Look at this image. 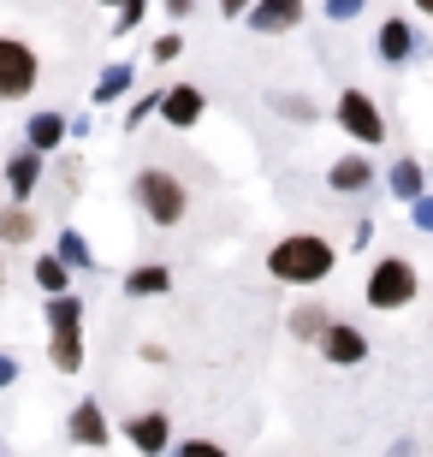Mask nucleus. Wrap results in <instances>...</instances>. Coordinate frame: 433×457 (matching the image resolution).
<instances>
[{"label":"nucleus","instance_id":"aec40b11","mask_svg":"<svg viewBox=\"0 0 433 457\" xmlns=\"http://www.w3.org/2000/svg\"><path fill=\"white\" fill-rule=\"evenodd\" d=\"M36 286L60 297V291H66V262H60V255H36Z\"/></svg>","mask_w":433,"mask_h":457},{"label":"nucleus","instance_id":"f704fd0d","mask_svg":"<svg viewBox=\"0 0 433 457\" xmlns=\"http://www.w3.org/2000/svg\"><path fill=\"white\" fill-rule=\"evenodd\" d=\"M0 279H6V273H0Z\"/></svg>","mask_w":433,"mask_h":457},{"label":"nucleus","instance_id":"4be33fe9","mask_svg":"<svg viewBox=\"0 0 433 457\" xmlns=\"http://www.w3.org/2000/svg\"><path fill=\"white\" fill-rule=\"evenodd\" d=\"M60 262H66V268H89L96 255H89V244L78 232H60Z\"/></svg>","mask_w":433,"mask_h":457},{"label":"nucleus","instance_id":"393cba45","mask_svg":"<svg viewBox=\"0 0 433 457\" xmlns=\"http://www.w3.org/2000/svg\"><path fill=\"white\" fill-rule=\"evenodd\" d=\"M279 113L285 119H315V107L303 102V96H279Z\"/></svg>","mask_w":433,"mask_h":457},{"label":"nucleus","instance_id":"dca6fc26","mask_svg":"<svg viewBox=\"0 0 433 457\" xmlns=\"http://www.w3.org/2000/svg\"><path fill=\"white\" fill-rule=\"evenodd\" d=\"M30 237H36L30 208H6V214H0V244H30Z\"/></svg>","mask_w":433,"mask_h":457},{"label":"nucleus","instance_id":"6ab92c4d","mask_svg":"<svg viewBox=\"0 0 433 457\" xmlns=\"http://www.w3.org/2000/svg\"><path fill=\"white\" fill-rule=\"evenodd\" d=\"M167 286H172V273H167V268H137L131 279H125V291H131V297H161Z\"/></svg>","mask_w":433,"mask_h":457},{"label":"nucleus","instance_id":"cd10ccee","mask_svg":"<svg viewBox=\"0 0 433 457\" xmlns=\"http://www.w3.org/2000/svg\"><path fill=\"white\" fill-rule=\"evenodd\" d=\"M179 457H226L214 440H190V445H179Z\"/></svg>","mask_w":433,"mask_h":457},{"label":"nucleus","instance_id":"9d476101","mask_svg":"<svg viewBox=\"0 0 433 457\" xmlns=\"http://www.w3.org/2000/svg\"><path fill=\"white\" fill-rule=\"evenodd\" d=\"M161 119H167V125H196L202 119V89L196 84H179V89H167V96H161Z\"/></svg>","mask_w":433,"mask_h":457},{"label":"nucleus","instance_id":"72a5a7b5","mask_svg":"<svg viewBox=\"0 0 433 457\" xmlns=\"http://www.w3.org/2000/svg\"><path fill=\"white\" fill-rule=\"evenodd\" d=\"M107 6H119V0H107Z\"/></svg>","mask_w":433,"mask_h":457},{"label":"nucleus","instance_id":"f257e3e1","mask_svg":"<svg viewBox=\"0 0 433 457\" xmlns=\"http://www.w3.org/2000/svg\"><path fill=\"white\" fill-rule=\"evenodd\" d=\"M333 262H338V250L321 232H291L267 250V273L285 279V286H321L333 273Z\"/></svg>","mask_w":433,"mask_h":457},{"label":"nucleus","instance_id":"a878e982","mask_svg":"<svg viewBox=\"0 0 433 457\" xmlns=\"http://www.w3.org/2000/svg\"><path fill=\"white\" fill-rule=\"evenodd\" d=\"M410 214H416V226H421V232H433V196H428V190H421L416 203H410Z\"/></svg>","mask_w":433,"mask_h":457},{"label":"nucleus","instance_id":"b1692460","mask_svg":"<svg viewBox=\"0 0 433 457\" xmlns=\"http://www.w3.org/2000/svg\"><path fill=\"white\" fill-rule=\"evenodd\" d=\"M368 0H327V18H338V24H350V18L362 12Z\"/></svg>","mask_w":433,"mask_h":457},{"label":"nucleus","instance_id":"423d86ee","mask_svg":"<svg viewBox=\"0 0 433 457\" xmlns=\"http://www.w3.org/2000/svg\"><path fill=\"white\" fill-rule=\"evenodd\" d=\"M36 48L12 42V36H0V102H12V96H30L36 89Z\"/></svg>","mask_w":433,"mask_h":457},{"label":"nucleus","instance_id":"f3484780","mask_svg":"<svg viewBox=\"0 0 433 457\" xmlns=\"http://www.w3.org/2000/svg\"><path fill=\"white\" fill-rule=\"evenodd\" d=\"M327 327H333V315H327L321 303H303L297 315H291V333H297V339H321Z\"/></svg>","mask_w":433,"mask_h":457},{"label":"nucleus","instance_id":"9b49d317","mask_svg":"<svg viewBox=\"0 0 433 457\" xmlns=\"http://www.w3.org/2000/svg\"><path fill=\"white\" fill-rule=\"evenodd\" d=\"M125 434H131V445H137L143 457H154L161 445H167V416H161V410H149V416H137Z\"/></svg>","mask_w":433,"mask_h":457},{"label":"nucleus","instance_id":"5701e85b","mask_svg":"<svg viewBox=\"0 0 433 457\" xmlns=\"http://www.w3.org/2000/svg\"><path fill=\"white\" fill-rule=\"evenodd\" d=\"M143 12H149V0H119V24H113V30L131 36L137 24H143Z\"/></svg>","mask_w":433,"mask_h":457},{"label":"nucleus","instance_id":"c756f323","mask_svg":"<svg viewBox=\"0 0 433 457\" xmlns=\"http://www.w3.org/2000/svg\"><path fill=\"white\" fill-rule=\"evenodd\" d=\"M250 6H255V0H220V12H226V18H244Z\"/></svg>","mask_w":433,"mask_h":457},{"label":"nucleus","instance_id":"c85d7f7f","mask_svg":"<svg viewBox=\"0 0 433 457\" xmlns=\"http://www.w3.org/2000/svg\"><path fill=\"white\" fill-rule=\"evenodd\" d=\"M179 48H184V36H161L154 42V60H179Z\"/></svg>","mask_w":433,"mask_h":457},{"label":"nucleus","instance_id":"bb28decb","mask_svg":"<svg viewBox=\"0 0 433 457\" xmlns=\"http://www.w3.org/2000/svg\"><path fill=\"white\" fill-rule=\"evenodd\" d=\"M149 113H161V96H143V102H137L131 113H125V125H143Z\"/></svg>","mask_w":433,"mask_h":457},{"label":"nucleus","instance_id":"f03ea898","mask_svg":"<svg viewBox=\"0 0 433 457\" xmlns=\"http://www.w3.org/2000/svg\"><path fill=\"white\" fill-rule=\"evenodd\" d=\"M416 268H410V262H404V255H380V262H374V268H368V286H362V297L374 309H386V315H392V309H404V303H416Z\"/></svg>","mask_w":433,"mask_h":457},{"label":"nucleus","instance_id":"f8f14e48","mask_svg":"<svg viewBox=\"0 0 433 457\" xmlns=\"http://www.w3.org/2000/svg\"><path fill=\"white\" fill-rule=\"evenodd\" d=\"M368 179H374V167H368L362 154H345V161H333V172H327L333 190H368Z\"/></svg>","mask_w":433,"mask_h":457},{"label":"nucleus","instance_id":"a211bd4d","mask_svg":"<svg viewBox=\"0 0 433 457\" xmlns=\"http://www.w3.org/2000/svg\"><path fill=\"white\" fill-rule=\"evenodd\" d=\"M392 196H398V203H416L421 196V161H398V167H392Z\"/></svg>","mask_w":433,"mask_h":457},{"label":"nucleus","instance_id":"4468645a","mask_svg":"<svg viewBox=\"0 0 433 457\" xmlns=\"http://www.w3.org/2000/svg\"><path fill=\"white\" fill-rule=\"evenodd\" d=\"M24 137H30V149H36V154H48V149H60V137H66V119H60V113H30V131H24Z\"/></svg>","mask_w":433,"mask_h":457},{"label":"nucleus","instance_id":"412c9836","mask_svg":"<svg viewBox=\"0 0 433 457\" xmlns=\"http://www.w3.org/2000/svg\"><path fill=\"white\" fill-rule=\"evenodd\" d=\"M131 89V66H107L96 78V102H113V96H125Z\"/></svg>","mask_w":433,"mask_h":457},{"label":"nucleus","instance_id":"0eeeda50","mask_svg":"<svg viewBox=\"0 0 433 457\" xmlns=\"http://www.w3.org/2000/svg\"><path fill=\"white\" fill-rule=\"evenodd\" d=\"M244 18H250V30H262V36H273V30H297L303 0H255Z\"/></svg>","mask_w":433,"mask_h":457},{"label":"nucleus","instance_id":"473e14b6","mask_svg":"<svg viewBox=\"0 0 433 457\" xmlns=\"http://www.w3.org/2000/svg\"><path fill=\"white\" fill-rule=\"evenodd\" d=\"M416 12H421V18H433V0H416Z\"/></svg>","mask_w":433,"mask_h":457},{"label":"nucleus","instance_id":"39448f33","mask_svg":"<svg viewBox=\"0 0 433 457\" xmlns=\"http://www.w3.org/2000/svg\"><path fill=\"white\" fill-rule=\"evenodd\" d=\"M338 125H345L356 143H368V149L386 143V119H380V107H374L368 89H345V96H338Z\"/></svg>","mask_w":433,"mask_h":457},{"label":"nucleus","instance_id":"20e7f679","mask_svg":"<svg viewBox=\"0 0 433 457\" xmlns=\"http://www.w3.org/2000/svg\"><path fill=\"white\" fill-rule=\"evenodd\" d=\"M48 321H54V369L78 374L84 369V309H78V297H54Z\"/></svg>","mask_w":433,"mask_h":457},{"label":"nucleus","instance_id":"7ed1b4c3","mask_svg":"<svg viewBox=\"0 0 433 457\" xmlns=\"http://www.w3.org/2000/svg\"><path fill=\"white\" fill-rule=\"evenodd\" d=\"M137 203H143V214H149L154 226H179L184 208H190V196H184V185L172 179V172L149 167V172H137Z\"/></svg>","mask_w":433,"mask_h":457},{"label":"nucleus","instance_id":"1a4fd4ad","mask_svg":"<svg viewBox=\"0 0 433 457\" xmlns=\"http://www.w3.org/2000/svg\"><path fill=\"white\" fill-rule=\"evenodd\" d=\"M374 42H380V60H386V66H404V60L416 54V30H410V18H398V12L380 24V36H374Z\"/></svg>","mask_w":433,"mask_h":457},{"label":"nucleus","instance_id":"2eb2a0df","mask_svg":"<svg viewBox=\"0 0 433 457\" xmlns=\"http://www.w3.org/2000/svg\"><path fill=\"white\" fill-rule=\"evenodd\" d=\"M36 179H42V154H18V161H12V167H6V185H12V196H18V203H24V196H30V190H36Z\"/></svg>","mask_w":433,"mask_h":457},{"label":"nucleus","instance_id":"6e6552de","mask_svg":"<svg viewBox=\"0 0 433 457\" xmlns=\"http://www.w3.org/2000/svg\"><path fill=\"white\" fill-rule=\"evenodd\" d=\"M321 356H327V362H362V356H368V339L350 321H333L327 333H321Z\"/></svg>","mask_w":433,"mask_h":457},{"label":"nucleus","instance_id":"2f4dec72","mask_svg":"<svg viewBox=\"0 0 433 457\" xmlns=\"http://www.w3.org/2000/svg\"><path fill=\"white\" fill-rule=\"evenodd\" d=\"M190 6H196V0H167V12H172V18H184Z\"/></svg>","mask_w":433,"mask_h":457},{"label":"nucleus","instance_id":"7c9ffc66","mask_svg":"<svg viewBox=\"0 0 433 457\" xmlns=\"http://www.w3.org/2000/svg\"><path fill=\"white\" fill-rule=\"evenodd\" d=\"M12 380H18V362H12V356H0V386H12Z\"/></svg>","mask_w":433,"mask_h":457},{"label":"nucleus","instance_id":"ddd939ff","mask_svg":"<svg viewBox=\"0 0 433 457\" xmlns=\"http://www.w3.org/2000/svg\"><path fill=\"white\" fill-rule=\"evenodd\" d=\"M71 440H78V445H101V440H107V416H101L96 404H78V410H71Z\"/></svg>","mask_w":433,"mask_h":457}]
</instances>
